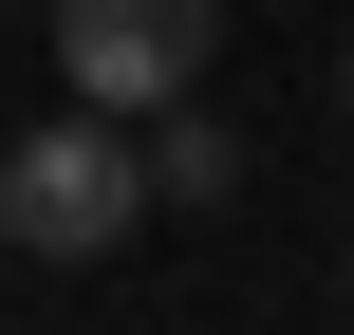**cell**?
<instances>
[{
	"label": "cell",
	"instance_id": "obj_1",
	"mask_svg": "<svg viewBox=\"0 0 354 335\" xmlns=\"http://www.w3.org/2000/svg\"><path fill=\"white\" fill-rule=\"evenodd\" d=\"M149 205H168V186H149V131H131V112H93V93H75L56 131H19V149H0V242H19V261H112Z\"/></svg>",
	"mask_w": 354,
	"mask_h": 335
},
{
	"label": "cell",
	"instance_id": "obj_4",
	"mask_svg": "<svg viewBox=\"0 0 354 335\" xmlns=\"http://www.w3.org/2000/svg\"><path fill=\"white\" fill-rule=\"evenodd\" d=\"M336 112H354V56H336Z\"/></svg>",
	"mask_w": 354,
	"mask_h": 335
},
{
	"label": "cell",
	"instance_id": "obj_2",
	"mask_svg": "<svg viewBox=\"0 0 354 335\" xmlns=\"http://www.w3.org/2000/svg\"><path fill=\"white\" fill-rule=\"evenodd\" d=\"M205 56H224V0H56V75H75L93 112L205 93Z\"/></svg>",
	"mask_w": 354,
	"mask_h": 335
},
{
	"label": "cell",
	"instance_id": "obj_3",
	"mask_svg": "<svg viewBox=\"0 0 354 335\" xmlns=\"http://www.w3.org/2000/svg\"><path fill=\"white\" fill-rule=\"evenodd\" d=\"M149 186H168V205H224V186H243V131L168 93V112H149Z\"/></svg>",
	"mask_w": 354,
	"mask_h": 335
}]
</instances>
